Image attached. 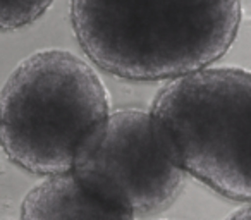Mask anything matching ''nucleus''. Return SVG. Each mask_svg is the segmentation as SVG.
<instances>
[{"label": "nucleus", "instance_id": "obj_7", "mask_svg": "<svg viewBox=\"0 0 251 220\" xmlns=\"http://www.w3.org/2000/svg\"><path fill=\"white\" fill-rule=\"evenodd\" d=\"M226 220H251V201H248L246 206H243V208L230 213Z\"/></svg>", "mask_w": 251, "mask_h": 220}, {"label": "nucleus", "instance_id": "obj_2", "mask_svg": "<svg viewBox=\"0 0 251 220\" xmlns=\"http://www.w3.org/2000/svg\"><path fill=\"white\" fill-rule=\"evenodd\" d=\"M110 112L98 74L67 50H40L0 90V147L40 175L71 172L86 134Z\"/></svg>", "mask_w": 251, "mask_h": 220}, {"label": "nucleus", "instance_id": "obj_1", "mask_svg": "<svg viewBox=\"0 0 251 220\" xmlns=\"http://www.w3.org/2000/svg\"><path fill=\"white\" fill-rule=\"evenodd\" d=\"M241 0H71L74 35L100 69L174 79L219 60L236 40Z\"/></svg>", "mask_w": 251, "mask_h": 220}, {"label": "nucleus", "instance_id": "obj_4", "mask_svg": "<svg viewBox=\"0 0 251 220\" xmlns=\"http://www.w3.org/2000/svg\"><path fill=\"white\" fill-rule=\"evenodd\" d=\"M71 172L93 196L134 217L167 210L184 184L151 114L138 108L108 112L81 141Z\"/></svg>", "mask_w": 251, "mask_h": 220}, {"label": "nucleus", "instance_id": "obj_3", "mask_svg": "<svg viewBox=\"0 0 251 220\" xmlns=\"http://www.w3.org/2000/svg\"><path fill=\"white\" fill-rule=\"evenodd\" d=\"M150 114L182 171L222 196L251 201V71L205 67L174 77Z\"/></svg>", "mask_w": 251, "mask_h": 220}, {"label": "nucleus", "instance_id": "obj_6", "mask_svg": "<svg viewBox=\"0 0 251 220\" xmlns=\"http://www.w3.org/2000/svg\"><path fill=\"white\" fill-rule=\"evenodd\" d=\"M53 0H0V31H14L42 18Z\"/></svg>", "mask_w": 251, "mask_h": 220}, {"label": "nucleus", "instance_id": "obj_5", "mask_svg": "<svg viewBox=\"0 0 251 220\" xmlns=\"http://www.w3.org/2000/svg\"><path fill=\"white\" fill-rule=\"evenodd\" d=\"M79 184L73 172L47 175L31 188L21 205V220H134Z\"/></svg>", "mask_w": 251, "mask_h": 220}]
</instances>
